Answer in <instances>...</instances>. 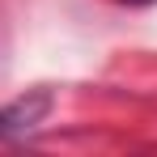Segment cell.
I'll return each instance as SVG.
<instances>
[{
  "label": "cell",
  "mask_w": 157,
  "mask_h": 157,
  "mask_svg": "<svg viewBox=\"0 0 157 157\" xmlns=\"http://www.w3.org/2000/svg\"><path fill=\"white\" fill-rule=\"evenodd\" d=\"M47 110H51V98L47 94H34V98H21V102L4 106L0 110V136H21V132L38 128Z\"/></svg>",
  "instance_id": "1"
},
{
  "label": "cell",
  "mask_w": 157,
  "mask_h": 157,
  "mask_svg": "<svg viewBox=\"0 0 157 157\" xmlns=\"http://www.w3.org/2000/svg\"><path fill=\"white\" fill-rule=\"evenodd\" d=\"M128 4H149V0H128Z\"/></svg>",
  "instance_id": "2"
}]
</instances>
